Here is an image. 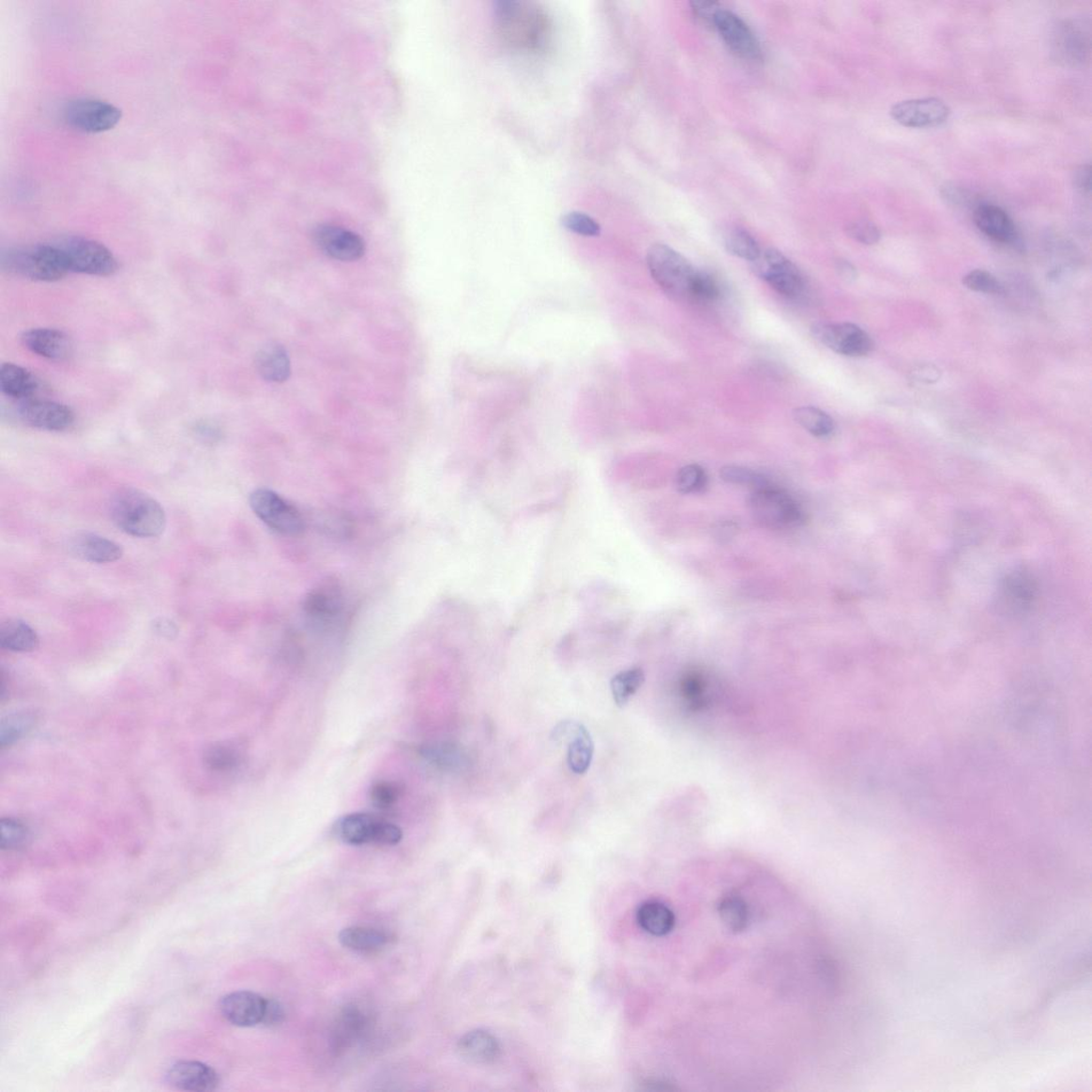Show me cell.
I'll return each mask as SVG.
<instances>
[{
	"mask_svg": "<svg viewBox=\"0 0 1092 1092\" xmlns=\"http://www.w3.org/2000/svg\"><path fill=\"white\" fill-rule=\"evenodd\" d=\"M365 1019L360 1011L356 1009H348L344 1015L341 1016L340 1024V1039L342 1041L350 1039H356L360 1034L364 1027Z\"/></svg>",
	"mask_w": 1092,
	"mask_h": 1092,
	"instance_id": "f6af8a7d",
	"label": "cell"
},
{
	"mask_svg": "<svg viewBox=\"0 0 1092 1092\" xmlns=\"http://www.w3.org/2000/svg\"><path fill=\"white\" fill-rule=\"evenodd\" d=\"M37 631L20 619L7 620L0 627V645L6 650L26 653L38 646Z\"/></svg>",
	"mask_w": 1092,
	"mask_h": 1092,
	"instance_id": "83f0119b",
	"label": "cell"
},
{
	"mask_svg": "<svg viewBox=\"0 0 1092 1092\" xmlns=\"http://www.w3.org/2000/svg\"><path fill=\"white\" fill-rule=\"evenodd\" d=\"M283 1017L284 1012L280 1004L276 1001L267 1000L263 1024L277 1025L283 1020Z\"/></svg>",
	"mask_w": 1092,
	"mask_h": 1092,
	"instance_id": "681fc988",
	"label": "cell"
},
{
	"mask_svg": "<svg viewBox=\"0 0 1092 1092\" xmlns=\"http://www.w3.org/2000/svg\"><path fill=\"white\" fill-rule=\"evenodd\" d=\"M813 337L834 353L846 356H864L872 353L873 342L870 335L854 324H816Z\"/></svg>",
	"mask_w": 1092,
	"mask_h": 1092,
	"instance_id": "8fae6325",
	"label": "cell"
},
{
	"mask_svg": "<svg viewBox=\"0 0 1092 1092\" xmlns=\"http://www.w3.org/2000/svg\"><path fill=\"white\" fill-rule=\"evenodd\" d=\"M561 224L566 230L584 237H597L600 234V226L594 218L580 212L564 215Z\"/></svg>",
	"mask_w": 1092,
	"mask_h": 1092,
	"instance_id": "b9f144b4",
	"label": "cell"
},
{
	"mask_svg": "<svg viewBox=\"0 0 1092 1092\" xmlns=\"http://www.w3.org/2000/svg\"><path fill=\"white\" fill-rule=\"evenodd\" d=\"M727 251L749 262H753L761 254V249L756 240L747 231L736 229L729 232L724 239Z\"/></svg>",
	"mask_w": 1092,
	"mask_h": 1092,
	"instance_id": "d590c367",
	"label": "cell"
},
{
	"mask_svg": "<svg viewBox=\"0 0 1092 1092\" xmlns=\"http://www.w3.org/2000/svg\"><path fill=\"white\" fill-rule=\"evenodd\" d=\"M499 35L513 48L537 52L549 44L552 24L548 14L535 3L505 0L494 5Z\"/></svg>",
	"mask_w": 1092,
	"mask_h": 1092,
	"instance_id": "6da1fadb",
	"label": "cell"
},
{
	"mask_svg": "<svg viewBox=\"0 0 1092 1092\" xmlns=\"http://www.w3.org/2000/svg\"><path fill=\"white\" fill-rule=\"evenodd\" d=\"M35 722V715L27 712L7 716L0 724V745L5 748L14 744L34 727Z\"/></svg>",
	"mask_w": 1092,
	"mask_h": 1092,
	"instance_id": "e575fe53",
	"label": "cell"
},
{
	"mask_svg": "<svg viewBox=\"0 0 1092 1092\" xmlns=\"http://www.w3.org/2000/svg\"><path fill=\"white\" fill-rule=\"evenodd\" d=\"M2 267L10 275L38 282H56L69 273L53 241L7 250L2 254Z\"/></svg>",
	"mask_w": 1092,
	"mask_h": 1092,
	"instance_id": "3957f363",
	"label": "cell"
},
{
	"mask_svg": "<svg viewBox=\"0 0 1092 1092\" xmlns=\"http://www.w3.org/2000/svg\"><path fill=\"white\" fill-rule=\"evenodd\" d=\"M339 940L342 947L362 954L378 951L387 943V934L384 933L361 926L345 928L340 933Z\"/></svg>",
	"mask_w": 1092,
	"mask_h": 1092,
	"instance_id": "f1b7e54d",
	"label": "cell"
},
{
	"mask_svg": "<svg viewBox=\"0 0 1092 1092\" xmlns=\"http://www.w3.org/2000/svg\"><path fill=\"white\" fill-rule=\"evenodd\" d=\"M837 270L839 271L840 276L845 280L849 281L857 277L855 267L848 262L840 261L837 265Z\"/></svg>",
	"mask_w": 1092,
	"mask_h": 1092,
	"instance_id": "f907efd6",
	"label": "cell"
},
{
	"mask_svg": "<svg viewBox=\"0 0 1092 1092\" xmlns=\"http://www.w3.org/2000/svg\"><path fill=\"white\" fill-rule=\"evenodd\" d=\"M61 252L68 272L95 277L114 276L119 269L114 253L97 240L68 235L53 240Z\"/></svg>",
	"mask_w": 1092,
	"mask_h": 1092,
	"instance_id": "277c9868",
	"label": "cell"
},
{
	"mask_svg": "<svg viewBox=\"0 0 1092 1092\" xmlns=\"http://www.w3.org/2000/svg\"><path fill=\"white\" fill-rule=\"evenodd\" d=\"M111 516L122 532L137 538H155L165 532L166 512L156 499L135 488L116 491Z\"/></svg>",
	"mask_w": 1092,
	"mask_h": 1092,
	"instance_id": "7a4b0ae2",
	"label": "cell"
},
{
	"mask_svg": "<svg viewBox=\"0 0 1092 1092\" xmlns=\"http://www.w3.org/2000/svg\"><path fill=\"white\" fill-rule=\"evenodd\" d=\"M645 682V674L641 668H630L621 671L613 677L611 689L614 700L618 706H624L635 695Z\"/></svg>",
	"mask_w": 1092,
	"mask_h": 1092,
	"instance_id": "d6a6232c",
	"label": "cell"
},
{
	"mask_svg": "<svg viewBox=\"0 0 1092 1092\" xmlns=\"http://www.w3.org/2000/svg\"><path fill=\"white\" fill-rule=\"evenodd\" d=\"M755 275L786 298H798L805 282L797 267L778 250L768 249L751 262Z\"/></svg>",
	"mask_w": 1092,
	"mask_h": 1092,
	"instance_id": "30bf717a",
	"label": "cell"
},
{
	"mask_svg": "<svg viewBox=\"0 0 1092 1092\" xmlns=\"http://www.w3.org/2000/svg\"><path fill=\"white\" fill-rule=\"evenodd\" d=\"M714 26L720 31L725 44L739 57L751 60L761 58L762 51L751 28L736 14L720 9L716 13Z\"/></svg>",
	"mask_w": 1092,
	"mask_h": 1092,
	"instance_id": "ac0fdd59",
	"label": "cell"
},
{
	"mask_svg": "<svg viewBox=\"0 0 1092 1092\" xmlns=\"http://www.w3.org/2000/svg\"><path fill=\"white\" fill-rule=\"evenodd\" d=\"M267 998L251 992H236L221 998L220 1009L223 1018L238 1027L263 1024Z\"/></svg>",
	"mask_w": 1092,
	"mask_h": 1092,
	"instance_id": "d6986e66",
	"label": "cell"
},
{
	"mask_svg": "<svg viewBox=\"0 0 1092 1092\" xmlns=\"http://www.w3.org/2000/svg\"><path fill=\"white\" fill-rule=\"evenodd\" d=\"M1074 186L1083 194H1089L1091 190V168L1084 165L1075 171Z\"/></svg>",
	"mask_w": 1092,
	"mask_h": 1092,
	"instance_id": "c3c4849f",
	"label": "cell"
},
{
	"mask_svg": "<svg viewBox=\"0 0 1092 1092\" xmlns=\"http://www.w3.org/2000/svg\"><path fill=\"white\" fill-rule=\"evenodd\" d=\"M555 738H569L568 766L576 775H583L590 767L595 746L590 733L581 723L563 722L555 730Z\"/></svg>",
	"mask_w": 1092,
	"mask_h": 1092,
	"instance_id": "44dd1931",
	"label": "cell"
},
{
	"mask_svg": "<svg viewBox=\"0 0 1092 1092\" xmlns=\"http://www.w3.org/2000/svg\"><path fill=\"white\" fill-rule=\"evenodd\" d=\"M941 196L948 205L954 206H969L975 201L972 193L963 187L955 184H947L942 187Z\"/></svg>",
	"mask_w": 1092,
	"mask_h": 1092,
	"instance_id": "bcb514c9",
	"label": "cell"
},
{
	"mask_svg": "<svg viewBox=\"0 0 1092 1092\" xmlns=\"http://www.w3.org/2000/svg\"><path fill=\"white\" fill-rule=\"evenodd\" d=\"M18 417L27 426L45 432H65L75 422L74 412L68 405L42 400L21 402Z\"/></svg>",
	"mask_w": 1092,
	"mask_h": 1092,
	"instance_id": "2e32d148",
	"label": "cell"
},
{
	"mask_svg": "<svg viewBox=\"0 0 1092 1092\" xmlns=\"http://www.w3.org/2000/svg\"><path fill=\"white\" fill-rule=\"evenodd\" d=\"M678 493L683 494L699 493L707 485V476L698 464H690L678 471L675 479Z\"/></svg>",
	"mask_w": 1092,
	"mask_h": 1092,
	"instance_id": "74e56055",
	"label": "cell"
},
{
	"mask_svg": "<svg viewBox=\"0 0 1092 1092\" xmlns=\"http://www.w3.org/2000/svg\"><path fill=\"white\" fill-rule=\"evenodd\" d=\"M0 843L4 850L19 849L26 844L28 840L27 827L13 818H4L0 823Z\"/></svg>",
	"mask_w": 1092,
	"mask_h": 1092,
	"instance_id": "f35d334b",
	"label": "cell"
},
{
	"mask_svg": "<svg viewBox=\"0 0 1092 1092\" xmlns=\"http://www.w3.org/2000/svg\"><path fill=\"white\" fill-rule=\"evenodd\" d=\"M963 283L973 292L998 295L1004 292L1003 285L993 273L985 270H973L965 275Z\"/></svg>",
	"mask_w": 1092,
	"mask_h": 1092,
	"instance_id": "60d3db41",
	"label": "cell"
},
{
	"mask_svg": "<svg viewBox=\"0 0 1092 1092\" xmlns=\"http://www.w3.org/2000/svg\"><path fill=\"white\" fill-rule=\"evenodd\" d=\"M795 422L817 438H826L836 431L834 420L822 410L814 407H801L794 410Z\"/></svg>",
	"mask_w": 1092,
	"mask_h": 1092,
	"instance_id": "1f68e13d",
	"label": "cell"
},
{
	"mask_svg": "<svg viewBox=\"0 0 1092 1092\" xmlns=\"http://www.w3.org/2000/svg\"><path fill=\"white\" fill-rule=\"evenodd\" d=\"M846 232L848 236L864 245H875L880 240L879 229L875 224L868 220L849 223Z\"/></svg>",
	"mask_w": 1092,
	"mask_h": 1092,
	"instance_id": "ee69618b",
	"label": "cell"
},
{
	"mask_svg": "<svg viewBox=\"0 0 1092 1092\" xmlns=\"http://www.w3.org/2000/svg\"><path fill=\"white\" fill-rule=\"evenodd\" d=\"M720 288L709 273L696 270L692 277L688 299L698 302H712L720 298Z\"/></svg>",
	"mask_w": 1092,
	"mask_h": 1092,
	"instance_id": "8d00e7d4",
	"label": "cell"
},
{
	"mask_svg": "<svg viewBox=\"0 0 1092 1092\" xmlns=\"http://www.w3.org/2000/svg\"><path fill=\"white\" fill-rule=\"evenodd\" d=\"M315 245L322 251L341 262L360 260L365 253V244L357 234L335 225H319L313 233Z\"/></svg>",
	"mask_w": 1092,
	"mask_h": 1092,
	"instance_id": "e0dca14e",
	"label": "cell"
},
{
	"mask_svg": "<svg viewBox=\"0 0 1092 1092\" xmlns=\"http://www.w3.org/2000/svg\"><path fill=\"white\" fill-rule=\"evenodd\" d=\"M691 8L698 18L705 20L713 25L716 13L721 9L719 4L713 2H693Z\"/></svg>",
	"mask_w": 1092,
	"mask_h": 1092,
	"instance_id": "7dc6e473",
	"label": "cell"
},
{
	"mask_svg": "<svg viewBox=\"0 0 1092 1092\" xmlns=\"http://www.w3.org/2000/svg\"><path fill=\"white\" fill-rule=\"evenodd\" d=\"M1037 582L1024 569H1016L1006 575L997 590L996 606L1004 614H1024L1035 602Z\"/></svg>",
	"mask_w": 1092,
	"mask_h": 1092,
	"instance_id": "4fadbf2b",
	"label": "cell"
},
{
	"mask_svg": "<svg viewBox=\"0 0 1092 1092\" xmlns=\"http://www.w3.org/2000/svg\"><path fill=\"white\" fill-rule=\"evenodd\" d=\"M38 380L35 374L22 366L5 363L0 368V388L13 400L25 402L33 400L38 392Z\"/></svg>",
	"mask_w": 1092,
	"mask_h": 1092,
	"instance_id": "d4e9b609",
	"label": "cell"
},
{
	"mask_svg": "<svg viewBox=\"0 0 1092 1092\" xmlns=\"http://www.w3.org/2000/svg\"><path fill=\"white\" fill-rule=\"evenodd\" d=\"M751 510L756 522L770 529H792L805 522V514L794 498L768 485L754 490Z\"/></svg>",
	"mask_w": 1092,
	"mask_h": 1092,
	"instance_id": "8992f818",
	"label": "cell"
},
{
	"mask_svg": "<svg viewBox=\"0 0 1092 1092\" xmlns=\"http://www.w3.org/2000/svg\"><path fill=\"white\" fill-rule=\"evenodd\" d=\"M205 763L210 770L226 774L240 766L241 754L237 748L230 744L218 743L207 748Z\"/></svg>",
	"mask_w": 1092,
	"mask_h": 1092,
	"instance_id": "836d02e7",
	"label": "cell"
},
{
	"mask_svg": "<svg viewBox=\"0 0 1092 1092\" xmlns=\"http://www.w3.org/2000/svg\"><path fill=\"white\" fill-rule=\"evenodd\" d=\"M949 114V107L934 98L902 100L891 109L894 121L909 129L939 127Z\"/></svg>",
	"mask_w": 1092,
	"mask_h": 1092,
	"instance_id": "9a60e30c",
	"label": "cell"
},
{
	"mask_svg": "<svg viewBox=\"0 0 1092 1092\" xmlns=\"http://www.w3.org/2000/svg\"><path fill=\"white\" fill-rule=\"evenodd\" d=\"M637 920L643 930L662 937L674 931L675 916L667 904L658 901H650L642 904L637 912Z\"/></svg>",
	"mask_w": 1092,
	"mask_h": 1092,
	"instance_id": "4316f807",
	"label": "cell"
},
{
	"mask_svg": "<svg viewBox=\"0 0 1092 1092\" xmlns=\"http://www.w3.org/2000/svg\"><path fill=\"white\" fill-rule=\"evenodd\" d=\"M256 370L273 384H282L291 376V361L286 350L278 344L264 346L255 358Z\"/></svg>",
	"mask_w": 1092,
	"mask_h": 1092,
	"instance_id": "484cf974",
	"label": "cell"
},
{
	"mask_svg": "<svg viewBox=\"0 0 1092 1092\" xmlns=\"http://www.w3.org/2000/svg\"><path fill=\"white\" fill-rule=\"evenodd\" d=\"M462 1055L473 1063L486 1064L493 1062L498 1056V1043L493 1035L486 1032H472L463 1037L459 1043Z\"/></svg>",
	"mask_w": 1092,
	"mask_h": 1092,
	"instance_id": "f546056e",
	"label": "cell"
},
{
	"mask_svg": "<svg viewBox=\"0 0 1092 1092\" xmlns=\"http://www.w3.org/2000/svg\"><path fill=\"white\" fill-rule=\"evenodd\" d=\"M339 838L353 846L377 844L395 846L402 840L400 827L385 819L366 813H353L341 819L337 826Z\"/></svg>",
	"mask_w": 1092,
	"mask_h": 1092,
	"instance_id": "52a82bcc",
	"label": "cell"
},
{
	"mask_svg": "<svg viewBox=\"0 0 1092 1092\" xmlns=\"http://www.w3.org/2000/svg\"><path fill=\"white\" fill-rule=\"evenodd\" d=\"M22 344L38 356L52 361H64L72 354L68 335L50 327H37L22 335Z\"/></svg>",
	"mask_w": 1092,
	"mask_h": 1092,
	"instance_id": "7402d4cb",
	"label": "cell"
},
{
	"mask_svg": "<svg viewBox=\"0 0 1092 1092\" xmlns=\"http://www.w3.org/2000/svg\"><path fill=\"white\" fill-rule=\"evenodd\" d=\"M719 914L721 922L733 933L745 932L751 923V909L737 895L724 896L719 904Z\"/></svg>",
	"mask_w": 1092,
	"mask_h": 1092,
	"instance_id": "4dcf8cb0",
	"label": "cell"
},
{
	"mask_svg": "<svg viewBox=\"0 0 1092 1092\" xmlns=\"http://www.w3.org/2000/svg\"><path fill=\"white\" fill-rule=\"evenodd\" d=\"M344 608L341 584L335 580L319 583L304 599L303 611L316 627L326 629L340 617Z\"/></svg>",
	"mask_w": 1092,
	"mask_h": 1092,
	"instance_id": "5bb4252c",
	"label": "cell"
},
{
	"mask_svg": "<svg viewBox=\"0 0 1092 1092\" xmlns=\"http://www.w3.org/2000/svg\"><path fill=\"white\" fill-rule=\"evenodd\" d=\"M1052 51L1059 62L1076 67L1085 64L1090 53V28L1083 20H1067L1055 27Z\"/></svg>",
	"mask_w": 1092,
	"mask_h": 1092,
	"instance_id": "7c38bea8",
	"label": "cell"
},
{
	"mask_svg": "<svg viewBox=\"0 0 1092 1092\" xmlns=\"http://www.w3.org/2000/svg\"><path fill=\"white\" fill-rule=\"evenodd\" d=\"M122 115L121 109L109 101L91 98L68 100L62 111V118L69 128L87 134L112 130Z\"/></svg>",
	"mask_w": 1092,
	"mask_h": 1092,
	"instance_id": "ba28073f",
	"label": "cell"
},
{
	"mask_svg": "<svg viewBox=\"0 0 1092 1092\" xmlns=\"http://www.w3.org/2000/svg\"><path fill=\"white\" fill-rule=\"evenodd\" d=\"M71 550L78 558L92 564L114 563L123 556L118 543L92 533H82L73 538Z\"/></svg>",
	"mask_w": 1092,
	"mask_h": 1092,
	"instance_id": "cb8c5ba5",
	"label": "cell"
},
{
	"mask_svg": "<svg viewBox=\"0 0 1092 1092\" xmlns=\"http://www.w3.org/2000/svg\"><path fill=\"white\" fill-rule=\"evenodd\" d=\"M720 478L731 485L748 486L754 489L768 485L762 475L743 466H724L720 471Z\"/></svg>",
	"mask_w": 1092,
	"mask_h": 1092,
	"instance_id": "ab89813d",
	"label": "cell"
},
{
	"mask_svg": "<svg viewBox=\"0 0 1092 1092\" xmlns=\"http://www.w3.org/2000/svg\"><path fill=\"white\" fill-rule=\"evenodd\" d=\"M402 791L400 786L396 783L388 781H381L373 784L370 798L374 808L379 810H388L393 808L398 799L401 798Z\"/></svg>",
	"mask_w": 1092,
	"mask_h": 1092,
	"instance_id": "7bdbcfd3",
	"label": "cell"
},
{
	"mask_svg": "<svg viewBox=\"0 0 1092 1092\" xmlns=\"http://www.w3.org/2000/svg\"><path fill=\"white\" fill-rule=\"evenodd\" d=\"M647 268L655 282L671 297L688 298L696 269L675 250L664 244L651 246L646 254Z\"/></svg>",
	"mask_w": 1092,
	"mask_h": 1092,
	"instance_id": "5b68a950",
	"label": "cell"
},
{
	"mask_svg": "<svg viewBox=\"0 0 1092 1092\" xmlns=\"http://www.w3.org/2000/svg\"><path fill=\"white\" fill-rule=\"evenodd\" d=\"M166 1080L178 1090L205 1092L220 1086V1075L212 1067L197 1060H179L169 1068Z\"/></svg>",
	"mask_w": 1092,
	"mask_h": 1092,
	"instance_id": "ffe728a7",
	"label": "cell"
},
{
	"mask_svg": "<svg viewBox=\"0 0 1092 1092\" xmlns=\"http://www.w3.org/2000/svg\"><path fill=\"white\" fill-rule=\"evenodd\" d=\"M250 506L256 516L277 533L295 536L303 532L304 520L299 510L271 490H255L250 496Z\"/></svg>",
	"mask_w": 1092,
	"mask_h": 1092,
	"instance_id": "9c48e42d",
	"label": "cell"
},
{
	"mask_svg": "<svg viewBox=\"0 0 1092 1092\" xmlns=\"http://www.w3.org/2000/svg\"><path fill=\"white\" fill-rule=\"evenodd\" d=\"M974 222L981 233L997 243L1011 244L1017 240L1016 224L1000 206L979 203L974 210Z\"/></svg>",
	"mask_w": 1092,
	"mask_h": 1092,
	"instance_id": "603a6c76",
	"label": "cell"
},
{
	"mask_svg": "<svg viewBox=\"0 0 1092 1092\" xmlns=\"http://www.w3.org/2000/svg\"><path fill=\"white\" fill-rule=\"evenodd\" d=\"M155 628L156 630L159 631V633L162 635H171L176 631L174 624L166 619H160L159 622H156Z\"/></svg>",
	"mask_w": 1092,
	"mask_h": 1092,
	"instance_id": "816d5d0a",
	"label": "cell"
}]
</instances>
